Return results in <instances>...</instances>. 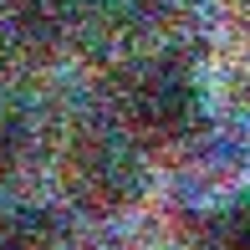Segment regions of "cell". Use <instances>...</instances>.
<instances>
[{"label":"cell","mask_w":250,"mask_h":250,"mask_svg":"<svg viewBox=\"0 0 250 250\" xmlns=\"http://www.w3.org/2000/svg\"><path fill=\"white\" fill-rule=\"evenodd\" d=\"M56 184L72 209L92 220H118L148 194V164L118 128H77L62 143Z\"/></svg>","instance_id":"cell-1"},{"label":"cell","mask_w":250,"mask_h":250,"mask_svg":"<svg viewBox=\"0 0 250 250\" xmlns=\"http://www.w3.org/2000/svg\"><path fill=\"white\" fill-rule=\"evenodd\" d=\"M209 128L199 82L174 62H143L118 92V133L138 153H168Z\"/></svg>","instance_id":"cell-2"},{"label":"cell","mask_w":250,"mask_h":250,"mask_svg":"<svg viewBox=\"0 0 250 250\" xmlns=\"http://www.w3.org/2000/svg\"><path fill=\"white\" fill-rule=\"evenodd\" d=\"M62 230L36 204H5L0 199V250H56Z\"/></svg>","instance_id":"cell-3"},{"label":"cell","mask_w":250,"mask_h":250,"mask_svg":"<svg viewBox=\"0 0 250 250\" xmlns=\"http://www.w3.org/2000/svg\"><path fill=\"white\" fill-rule=\"evenodd\" d=\"M26 153H31V123H26V112L16 102L0 97V184H10L21 174Z\"/></svg>","instance_id":"cell-4"},{"label":"cell","mask_w":250,"mask_h":250,"mask_svg":"<svg viewBox=\"0 0 250 250\" xmlns=\"http://www.w3.org/2000/svg\"><path fill=\"white\" fill-rule=\"evenodd\" d=\"M209 250H250V204H235V209H225L214 220Z\"/></svg>","instance_id":"cell-5"}]
</instances>
